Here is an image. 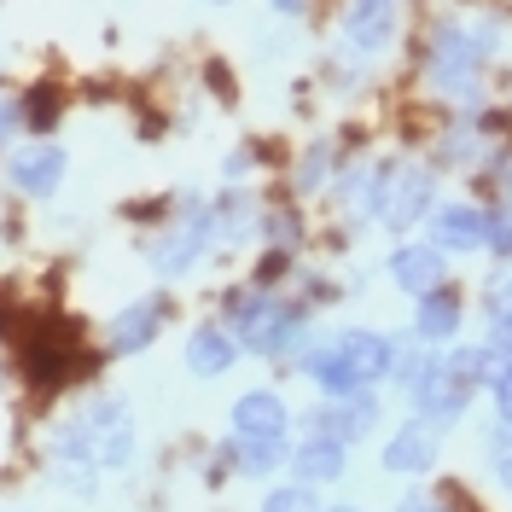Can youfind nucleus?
<instances>
[{"mask_svg": "<svg viewBox=\"0 0 512 512\" xmlns=\"http://www.w3.org/2000/svg\"><path fill=\"white\" fill-rule=\"evenodd\" d=\"M396 350H402V338H390L379 326H344V332L315 338L297 361V373L315 384V396L338 402V396L384 390L390 373H396Z\"/></svg>", "mask_w": 512, "mask_h": 512, "instance_id": "f257e3e1", "label": "nucleus"}, {"mask_svg": "<svg viewBox=\"0 0 512 512\" xmlns=\"http://www.w3.org/2000/svg\"><path fill=\"white\" fill-rule=\"evenodd\" d=\"M222 251L216 245V216H210V192L198 187H175L163 198V216L146 233H140V256L158 280H192L210 256Z\"/></svg>", "mask_w": 512, "mask_h": 512, "instance_id": "f03ea898", "label": "nucleus"}, {"mask_svg": "<svg viewBox=\"0 0 512 512\" xmlns=\"http://www.w3.org/2000/svg\"><path fill=\"white\" fill-rule=\"evenodd\" d=\"M408 30H414V6L408 0H332V35H326V47H338V53L384 70L390 59H402Z\"/></svg>", "mask_w": 512, "mask_h": 512, "instance_id": "7ed1b4c3", "label": "nucleus"}, {"mask_svg": "<svg viewBox=\"0 0 512 512\" xmlns=\"http://www.w3.org/2000/svg\"><path fill=\"white\" fill-rule=\"evenodd\" d=\"M443 198V169L425 152H384V181H379V227L390 239H408L425 227V216Z\"/></svg>", "mask_w": 512, "mask_h": 512, "instance_id": "20e7f679", "label": "nucleus"}, {"mask_svg": "<svg viewBox=\"0 0 512 512\" xmlns=\"http://www.w3.org/2000/svg\"><path fill=\"white\" fill-rule=\"evenodd\" d=\"M70 146H64V134H24L6 158H0V181L12 198H24V204H53L70 181Z\"/></svg>", "mask_w": 512, "mask_h": 512, "instance_id": "39448f33", "label": "nucleus"}, {"mask_svg": "<svg viewBox=\"0 0 512 512\" xmlns=\"http://www.w3.org/2000/svg\"><path fill=\"white\" fill-rule=\"evenodd\" d=\"M169 320H175V291L169 286L146 291V297L123 303V309H111L105 332H99V350H105V361H134V355H146L158 344Z\"/></svg>", "mask_w": 512, "mask_h": 512, "instance_id": "423d86ee", "label": "nucleus"}, {"mask_svg": "<svg viewBox=\"0 0 512 512\" xmlns=\"http://www.w3.org/2000/svg\"><path fill=\"white\" fill-rule=\"evenodd\" d=\"M350 152H361V146H350V134H309V140H297L286 152V192L291 198H326V187H332V175L344 169V158Z\"/></svg>", "mask_w": 512, "mask_h": 512, "instance_id": "0eeeda50", "label": "nucleus"}, {"mask_svg": "<svg viewBox=\"0 0 512 512\" xmlns=\"http://www.w3.org/2000/svg\"><path fill=\"white\" fill-rule=\"evenodd\" d=\"M227 437L233 443H291V402L274 384H251L227 408Z\"/></svg>", "mask_w": 512, "mask_h": 512, "instance_id": "6e6552de", "label": "nucleus"}, {"mask_svg": "<svg viewBox=\"0 0 512 512\" xmlns=\"http://www.w3.org/2000/svg\"><path fill=\"white\" fill-rule=\"evenodd\" d=\"M425 239L448 256L489 251V204H478V198H437V210L425 216Z\"/></svg>", "mask_w": 512, "mask_h": 512, "instance_id": "1a4fd4ad", "label": "nucleus"}, {"mask_svg": "<svg viewBox=\"0 0 512 512\" xmlns=\"http://www.w3.org/2000/svg\"><path fill=\"white\" fill-rule=\"evenodd\" d=\"M437 460H443V431L431 425V419L408 414L390 437H384L379 448V472H390V478H431L437 472Z\"/></svg>", "mask_w": 512, "mask_h": 512, "instance_id": "9d476101", "label": "nucleus"}, {"mask_svg": "<svg viewBox=\"0 0 512 512\" xmlns=\"http://www.w3.org/2000/svg\"><path fill=\"white\" fill-rule=\"evenodd\" d=\"M262 210H268V198L262 187H216L210 192V216H216V245L222 251H245L262 239Z\"/></svg>", "mask_w": 512, "mask_h": 512, "instance_id": "9b49d317", "label": "nucleus"}, {"mask_svg": "<svg viewBox=\"0 0 512 512\" xmlns=\"http://www.w3.org/2000/svg\"><path fill=\"white\" fill-rule=\"evenodd\" d=\"M384 280L402 297H425V291L448 286V251H437L431 239H396L384 256Z\"/></svg>", "mask_w": 512, "mask_h": 512, "instance_id": "f8f14e48", "label": "nucleus"}, {"mask_svg": "<svg viewBox=\"0 0 512 512\" xmlns=\"http://www.w3.org/2000/svg\"><path fill=\"white\" fill-rule=\"evenodd\" d=\"M373 425H379V390L338 396V402H326V396H320V408L303 419V431H326V437H338L344 448L367 443V437H373Z\"/></svg>", "mask_w": 512, "mask_h": 512, "instance_id": "ddd939ff", "label": "nucleus"}, {"mask_svg": "<svg viewBox=\"0 0 512 512\" xmlns=\"http://www.w3.org/2000/svg\"><path fill=\"white\" fill-rule=\"evenodd\" d=\"M460 332H466V297L454 291V280L437 286V291H425V297H414V326H408V338L431 344V350H448V344H460Z\"/></svg>", "mask_w": 512, "mask_h": 512, "instance_id": "4468645a", "label": "nucleus"}, {"mask_svg": "<svg viewBox=\"0 0 512 512\" xmlns=\"http://www.w3.org/2000/svg\"><path fill=\"white\" fill-rule=\"evenodd\" d=\"M286 472L297 483H309V489H326V483H338L350 472V448L338 437H326V431H303V437H291Z\"/></svg>", "mask_w": 512, "mask_h": 512, "instance_id": "2eb2a0df", "label": "nucleus"}, {"mask_svg": "<svg viewBox=\"0 0 512 512\" xmlns=\"http://www.w3.org/2000/svg\"><path fill=\"white\" fill-rule=\"evenodd\" d=\"M239 338L227 332L222 320H198L187 332V344H181V361H187L192 379H227L233 367H239Z\"/></svg>", "mask_w": 512, "mask_h": 512, "instance_id": "dca6fc26", "label": "nucleus"}, {"mask_svg": "<svg viewBox=\"0 0 512 512\" xmlns=\"http://www.w3.org/2000/svg\"><path fill=\"white\" fill-rule=\"evenodd\" d=\"M18 94V117H24V134H64V117H70V88L59 76H30L12 88Z\"/></svg>", "mask_w": 512, "mask_h": 512, "instance_id": "f3484780", "label": "nucleus"}, {"mask_svg": "<svg viewBox=\"0 0 512 512\" xmlns=\"http://www.w3.org/2000/svg\"><path fill=\"white\" fill-rule=\"evenodd\" d=\"M256 245L286 251V256L303 251V245H309V210H303V198H291V192L268 198V210H262V239H256Z\"/></svg>", "mask_w": 512, "mask_h": 512, "instance_id": "a211bd4d", "label": "nucleus"}, {"mask_svg": "<svg viewBox=\"0 0 512 512\" xmlns=\"http://www.w3.org/2000/svg\"><path fill=\"white\" fill-rule=\"evenodd\" d=\"M483 344L501 355V361H512V262H501L489 280H483Z\"/></svg>", "mask_w": 512, "mask_h": 512, "instance_id": "6ab92c4d", "label": "nucleus"}, {"mask_svg": "<svg viewBox=\"0 0 512 512\" xmlns=\"http://www.w3.org/2000/svg\"><path fill=\"white\" fill-rule=\"evenodd\" d=\"M262 163H268V146H262V140H239V146L222 158V181L227 187H256Z\"/></svg>", "mask_w": 512, "mask_h": 512, "instance_id": "aec40b11", "label": "nucleus"}, {"mask_svg": "<svg viewBox=\"0 0 512 512\" xmlns=\"http://www.w3.org/2000/svg\"><path fill=\"white\" fill-rule=\"evenodd\" d=\"M222 99V105H233L239 99V82H233V64L222 59V53H204L198 59V99Z\"/></svg>", "mask_w": 512, "mask_h": 512, "instance_id": "412c9836", "label": "nucleus"}, {"mask_svg": "<svg viewBox=\"0 0 512 512\" xmlns=\"http://www.w3.org/2000/svg\"><path fill=\"white\" fill-rule=\"evenodd\" d=\"M256 512H320V489L286 478V483H274V489L262 495V507Z\"/></svg>", "mask_w": 512, "mask_h": 512, "instance_id": "4be33fe9", "label": "nucleus"}, {"mask_svg": "<svg viewBox=\"0 0 512 512\" xmlns=\"http://www.w3.org/2000/svg\"><path fill=\"white\" fill-rule=\"evenodd\" d=\"M268 6V18L274 24H286V30H303V24H315L320 0H262Z\"/></svg>", "mask_w": 512, "mask_h": 512, "instance_id": "5701e85b", "label": "nucleus"}, {"mask_svg": "<svg viewBox=\"0 0 512 512\" xmlns=\"http://www.w3.org/2000/svg\"><path fill=\"white\" fill-rule=\"evenodd\" d=\"M24 140V117H18V94L12 88H0V158L12 152Z\"/></svg>", "mask_w": 512, "mask_h": 512, "instance_id": "b1692460", "label": "nucleus"}, {"mask_svg": "<svg viewBox=\"0 0 512 512\" xmlns=\"http://www.w3.org/2000/svg\"><path fill=\"white\" fill-rule=\"evenodd\" d=\"M489 396H495V414H501V425L512 431V361H501V373L489 379Z\"/></svg>", "mask_w": 512, "mask_h": 512, "instance_id": "393cba45", "label": "nucleus"}, {"mask_svg": "<svg viewBox=\"0 0 512 512\" xmlns=\"http://www.w3.org/2000/svg\"><path fill=\"white\" fill-rule=\"evenodd\" d=\"M390 512H448V501H443V495H431V489H408Z\"/></svg>", "mask_w": 512, "mask_h": 512, "instance_id": "a878e982", "label": "nucleus"}, {"mask_svg": "<svg viewBox=\"0 0 512 512\" xmlns=\"http://www.w3.org/2000/svg\"><path fill=\"white\" fill-rule=\"evenodd\" d=\"M489 478H495V489H501V495H512V448L507 443L489 448Z\"/></svg>", "mask_w": 512, "mask_h": 512, "instance_id": "bb28decb", "label": "nucleus"}, {"mask_svg": "<svg viewBox=\"0 0 512 512\" xmlns=\"http://www.w3.org/2000/svg\"><path fill=\"white\" fill-rule=\"evenodd\" d=\"M501 105H507V111H512V64H507V70H501Z\"/></svg>", "mask_w": 512, "mask_h": 512, "instance_id": "cd10ccee", "label": "nucleus"}, {"mask_svg": "<svg viewBox=\"0 0 512 512\" xmlns=\"http://www.w3.org/2000/svg\"><path fill=\"white\" fill-rule=\"evenodd\" d=\"M198 6H216V12H227V6H233V0H198Z\"/></svg>", "mask_w": 512, "mask_h": 512, "instance_id": "c85d7f7f", "label": "nucleus"}, {"mask_svg": "<svg viewBox=\"0 0 512 512\" xmlns=\"http://www.w3.org/2000/svg\"><path fill=\"white\" fill-rule=\"evenodd\" d=\"M320 512H361V507H320Z\"/></svg>", "mask_w": 512, "mask_h": 512, "instance_id": "c756f323", "label": "nucleus"}, {"mask_svg": "<svg viewBox=\"0 0 512 512\" xmlns=\"http://www.w3.org/2000/svg\"><path fill=\"white\" fill-rule=\"evenodd\" d=\"M0 379H6V373H0Z\"/></svg>", "mask_w": 512, "mask_h": 512, "instance_id": "7c9ffc66", "label": "nucleus"}, {"mask_svg": "<svg viewBox=\"0 0 512 512\" xmlns=\"http://www.w3.org/2000/svg\"><path fill=\"white\" fill-rule=\"evenodd\" d=\"M507 6H512V0H507Z\"/></svg>", "mask_w": 512, "mask_h": 512, "instance_id": "2f4dec72", "label": "nucleus"}]
</instances>
